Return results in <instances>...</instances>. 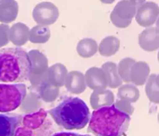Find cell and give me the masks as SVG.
Segmentation results:
<instances>
[{
  "mask_svg": "<svg viewBox=\"0 0 159 136\" xmlns=\"http://www.w3.org/2000/svg\"><path fill=\"white\" fill-rule=\"evenodd\" d=\"M140 96V93L139 88L136 85L134 84H125L121 86L117 91V98L123 99L129 101L131 103L136 102Z\"/></svg>",
  "mask_w": 159,
  "mask_h": 136,
  "instance_id": "d4e9b609",
  "label": "cell"
},
{
  "mask_svg": "<svg viewBox=\"0 0 159 136\" xmlns=\"http://www.w3.org/2000/svg\"><path fill=\"white\" fill-rule=\"evenodd\" d=\"M59 126L66 130H80L89 122L90 111L78 97L65 96L56 107L48 111Z\"/></svg>",
  "mask_w": 159,
  "mask_h": 136,
  "instance_id": "7a4b0ae2",
  "label": "cell"
},
{
  "mask_svg": "<svg viewBox=\"0 0 159 136\" xmlns=\"http://www.w3.org/2000/svg\"><path fill=\"white\" fill-rule=\"evenodd\" d=\"M67 75V69L61 63H56L48 67L46 71L47 80L54 86L61 88L64 86L66 78Z\"/></svg>",
  "mask_w": 159,
  "mask_h": 136,
  "instance_id": "5bb4252c",
  "label": "cell"
},
{
  "mask_svg": "<svg viewBox=\"0 0 159 136\" xmlns=\"http://www.w3.org/2000/svg\"><path fill=\"white\" fill-rule=\"evenodd\" d=\"M114 94L109 89H96L91 94L89 101L93 109H98L103 107L111 106L114 103Z\"/></svg>",
  "mask_w": 159,
  "mask_h": 136,
  "instance_id": "4fadbf2b",
  "label": "cell"
},
{
  "mask_svg": "<svg viewBox=\"0 0 159 136\" xmlns=\"http://www.w3.org/2000/svg\"><path fill=\"white\" fill-rule=\"evenodd\" d=\"M114 107H117V109H119L122 111H124L125 113L129 114V116H132L134 113V107L132 106V103L126 100L123 99H118L115 103H113Z\"/></svg>",
  "mask_w": 159,
  "mask_h": 136,
  "instance_id": "83f0119b",
  "label": "cell"
},
{
  "mask_svg": "<svg viewBox=\"0 0 159 136\" xmlns=\"http://www.w3.org/2000/svg\"><path fill=\"white\" fill-rule=\"evenodd\" d=\"M119 48L120 40L114 36H108L101 40L98 46V50L102 56L110 57L116 55L119 50Z\"/></svg>",
  "mask_w": 159,
  "mask_h": 136,
  "instance_id": "ffe728a7",
  "label": "cell"
},
{
  "mask_svg": "<svg viewBox=\"0 0 159 136\" xmlns=\"http://www.w3.org/2000/svg\"><path fill=\"white\" fill-rule=\"evenodd\" d=\"M51 33L49 27L41 25L33 26L29 31V40L33 43H45L50 39Z\"/></svg>",
  "mask_w": 159,
  "mask_h": 136,
  "instance_id": "603a6c76",
  "label": "cell"
},
{
  "mask_svg": "<svg viewBox=\"0 0 159 136\" xmlns=\"http://www.w3.org/2000/svg\"><path fill=\"white\" fill-rule=\"evenodd\" d=\"M60 13L57 7L51 2L38 3L33 11V17L38 25L48 26L57 20Z\"/></svg>",
  "mask_w": 159,
  "mask_h": 136,
  "instance_id": "5b68a950",
  "label": "cell"
},
{
  "mask_svg": "<svg viewBox=\"0 0 159 136\" xmlns=\"http://www.w3.org/2000/svg\"><path fill=\"white\" fill-rule=\"evenodd\" d=\"M28 56L31 63V75L41 76L43 75L49 67L48 59L42 52L33 49L28 52Z\"/></svg>",
  "mask_w": 159,
  "mask_h": 136,
  "instance_id": "8fae6325",
  "label": "cell"
},
{
  "mask_svg": "<svg viewBox=\"0 0 159 136\" xmlns=\"http://www.w3.org/2000/svg\"><path fill=\"white\" fill-rule=\"evenodd\" d=\"M60 94V88L51 84L47 78H44L39 85V95L40 99L46 103H50L58 98Z\"/></svg>",
  "mask_w": 159,
  "mask_h": 136,
  "instance_id": "d6986e66",
  "label": "cell"
},
{
  "mask_svg": "<svg viewBox=\"0 0 159 136\" xmlns=\"http://www.w3.org/2000/svg\"><path fill=\"white\" fill-rule=\"evenodd\" d=\"M139 45L143 50L153 52L159 48V33L157 27H147L139 35Z\"/></svg>",
  "mask_w": 159,
  "mask_h": 136,
  "instance_id": "52a82bcc",
  "label": "cell"
},
{
  "mask_svg": "<svg viewBox=\"0 0 159 136\" xmlns=\"http://www.w3.org/2000/svg\"><path fill=\"white\" fill-rule=\"evenodd\" d=\"M31 63L28 53L20 48L0 51V82L14 83L29 79Z\"/></svg>",
  "mask_w": 159,
  "mask_h": 136,
  "instance_id": "3957f363",
  "label": "cell"
},
{
  "mask_svg": "<svg viewBox=\"0 0 159 136\" xmlns=\"http://www.w3.org/2000/svg\"><path fill=\"white\" fill-rule=\"evenodd\" d=\"M129 1L135 7H139L146 2V0H129Z\"/></svg>",
  "mask_w": 159,
  "mask_h": 136,
  "instance_id": "4dcf8cb0",
  "label": "cell"
},
{
  "mask_svg": "<svg viewBox=\"0 0 159 136\" xmlns=\"http://www.w3.org/2000/svg\"><path fill=\"white\" fill-rule=\"evenodd\" d=\"M98 51V44L93 39L85 38L81 39L77 45V52L83 58H90Z\"/></svg>",
  "mask_w": 159,
  "mask_h": 136,
  "instance_id": "7402d4cb",
  "label": "cell"
},
{
  "mask_svg": "<svg viewBox=\"0 0 159 136\" xmlns=\"http://www.w3.org/2000/svg\"><path fill=\"white\" fill-rule=\"evenodd\" d=\"M150 75V66L145 61H135L131 66L129 72L130 82L137 86L146 84Z\"/></svg>",
  "mask_w": 159,
  "mask_h": 136,
  "instance_id": "7c38bea8",
  "label": "cell"
},
{
  "mask_svg": "<svg viewBox=\"0 0 159 136\" xmlns=\"http://www.w3.org/2000/svg\"><path fill=\"white\" fill-rule=\"evenodd\" d=\"M39 95L31 92L28 95H26L25 99L22 101V107L21 111L25 112H33L34 111L39 110L41 107L40 100H39Z\"/></svg>",
  "mask_w": 159,
  "mask_h": 136,
  "instance_id": "484cf974",
  "label": "cell"
},
{
  "mask_svg": "<svg viewBox=\"0 0 159 136\" xmlns=\"http://www.w3.org/2000/svg\"><path fill=\"white\" fill-rule=\"evenodd\" d=\"M84 78L87 87L93 90L105 89L108 87L106 75L101 68L94 66L88 69L85 72Z\"/></svg>",
  "mask_w": 159,
  "mask_h": 136,
  "instance_id": "ba28073f",
  "label": "cell"
},
{
  "mask_svg": "<svg viewBox=\"0 0 159 136\" xmlns=\"http://www.w3.org/2000/svg\"><path fill=\"white\" fill-rule=\"evenodd\" d=\"M26 95L24 84H0V112H10L21 105Z\"/></svg>",
  "mask_w": 159,
  "mask_h": 136,
  "instance_id": "277c9868",
  "label": "cell"
},
{
  "mask_svg": "<svg viewBox=\"0 0 159 136\" xmlns=\"http://www.w3.org/2000/svg\"><path fill=\"white\" fill-rule=\"evenodd\" d=\"M19 6L16 0H0V21L10 23L16 19Z\"/></svg>",
  "mask_w": 159,
  "mask_h": 136,
  "instance_id": "e0dca14e",
  "label": "cell"
},
{
  "mask_svg": "<svg viewBox=\"0 0 159 136\" xmlns=\"http://www.w3.org/2000/svg\"><path fill=\"white\" fill-rule=\"evenodd\" d=\"M110 20L114 26H117L118 28H126L131 24V20L121 19L118 16H117L112 11H111V13L110 15Z\"/></svg>",
  "mask_w": 159,
  "mask_h": 136,
  "instance_id": "f1b7e54d",
  "label": "cell"
},
{
  "mask_svg": "<svg viewBox=\"0 0 159 136\" xmlns=\"http://www.w3.org/2000/svg\"><path fill=\"white\" fill-rule=\"evenodd\" d=\"M145 91L151 102L155 104L159 103V88L158 77L157 74L149 75L146 82Z\"/></svg>",
  "mask_w": 159,
  "mask_h": 136,
  "instance_id": "cb8c5ba5",
  "label": "cell"
},
{
  "mask_svg": "<svg viewBox=\"0 0 159 136\" xmlns=\"http://www.w3.org/2000/svg\"><path fill=\"white\" fill-rule=\"evenodd\" d=\"M22 117L19 114H0V136L15 135Z\"/></svg>",
  "mask_w": 159,
  "mask_h": 136,
  "instance_id": "9c48e42d",
  "label": "cell"
},
{
  "mask_svg": "<svg viewBox=\"0 0 159 136\" xmlns=\"http://www.w3.org/2000/svg\"><path fill=\"white\" fill-rule=\"evenodd\" d=\"M64 85L68 92L74 94H82L87 88L84 74L78 71L67 72Z\"/></svg>",
  "mask_w": 159,
  "mask_h": 136,
  "instance_id": "30bf717a",
  "label": "cell"
},
{
  "mask_svg": "<svg viewBox=\"0 0 159 136\" xmlns=\"http://www.w3.org/2000/svg\"><path fill=\"white\" fill-rule=\"evenodd\" d=\"M136 10L137 7L132 4L129 0H121L114 7L112 12L121 19L132 20L135 16Z\"/></svg>",
  "mask_w": 159,
  "mask_h": 136,
  "instance_id": "44dd1931",
  "label": "cell"
},
{
  "mask_svg": "<svg viewBox=\"0 0 159 136\" xmlns=\"http://www.w3.org/2000/svg\"><path fill=\"white\" fill-rule=\"evenodd\" d=\"M134 62H135V60L132 58H124L119 61L117 66V71L123 82L130 83V69Z\"/></svg>",
  "mask_w": 159,
  "mask_h": 136,
  "instance_id": "4316f807",
  "label": "cell"
},
{
  "mask_svg": "<svg viewBox=\"0 0 159 136\" xmlns=\"http://www.w3.org/2000/svg\"><path fill=\"white\" fill-rule=\"evenodd\" d=\"M131 117L114 105L98 108L92 112L88 132L99 136L124 135L129 127Z\"/></svg>",
  "mask_w": 159,
  "mask_h": 136,
  "instance_id": "6da1fadb",
  "label": "cell"
},
{
  "mask_svg": "<svg viewBox=\"0 0 159 136\" xmlns=\"http://www.w3.org/2000/svg\"><path fill=\"white\" fill-rule=\"evenodd\" d=\"M159 14L158 5L154 2H145L138 7L135 13L136 22L143 26L149 27L156 23Z\"/></svg>",
  "mask_w": 159,
  "mask_h": 136,
  "instance_id": "8992f818",
  "label": "cell"
},
{
  "mask_svg": "<svg viewBox=\"0 0 159 136\" xmlns=\"http://www.w3.org/2000/svg\"><path fill=\"white\" fill-rule=\"evenodd\" d=\"M47 117V111L44 109L39 108L38 111L30 112L22 117L21 124L23 129L27 130L32 134V130L40 128Z\"/></svg>",
  "mask_w": 159,
  "mask_h": 136,
  "instance_id": "2e32d148",
  "label": "cell"
},
{
  "mask_svg": "<svg viewBox=\"0 0 159 136\" xmlns=\"http://www.w3.org/2000/svg\"><path fill=\"white\" fill-rule=\"evenodd\" d=\"M9 31L10 28L7 25H0V48L9 43Z\"/></svg>",
  "mask_w": 159,
  "mask_h": 136,
  "instance_id": "f546056e",
  "label": "cell"
},
{
  "mask_svg": "<svg viewBox=\"0 0 159 136\" xmlns=\"http://www.w3.org/2000/svg\"><path fill=\"white\" fill-rule=\"evenodd\" d=\"M101 69L104 71L106 78H107V86L111 88H117L123 84V80L121 79L120 76L117 71V66L114 62H106L104 63Z\"/></svg>",
  "mask_w": 159,
  "mask_h": 136,
  "instance_id": "ac0fdd59",
  "label": "cell"
},
{
  "mask_svg": "<svg viewBox=\"0 0 159 136\" xmlns=\"http://www.w3.org/2000/svg\"><path fill=\"white\" fill-rule=\"evenodd\" d=\"M29 31L28 26L23 23L14 24L9 31V39L18 47L25 45L29 39Z\"/></svg>",
  "mask_w": 159,
  "mask_h": 136,
  "instance_id": "9a60e30c",
  "label": "cell"
},
{
  "mask_svg": "<svg viewBox=\"0 0 159 136\" xmlns=\"http://www.w3.org/2000/svg\"><path fill=\"white\" fill-rule=\"evenodd\" d=\"M101 3H106V4H110V3H112L113 2H115V0H100Z\"/></svg>",
  "mask_w": 159,
  "mask_h": 136,
  "instance_id": "1f68e13d",
  "label": "cell"
}]
</instances>
